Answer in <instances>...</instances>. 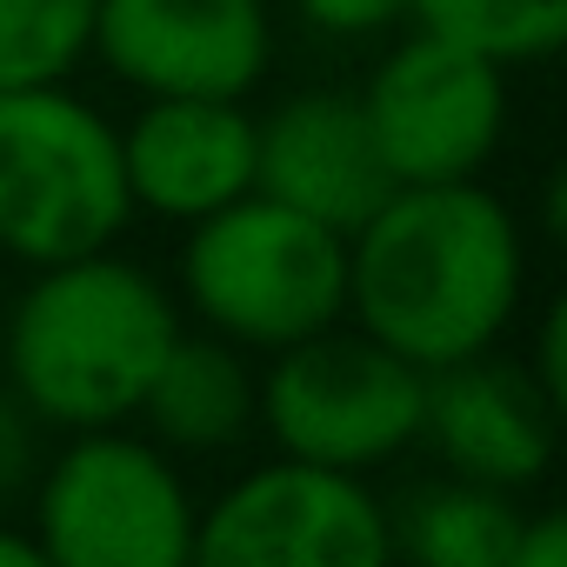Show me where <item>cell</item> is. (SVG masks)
I'll list each match as a JSON object with an SVG mask.
<instances>
[{"label":"cell","instance_id":"cell-11","mask_svg":"<svg viewBox=\"0 0 567 567\" xmlns=\"http://www.w3.org/2000/svg\"><path fill=\"white\" fill-rule=\"evenodd\" d=\"M121 167L134 214L207 220L254 187V114L234 94H141L121 127Z\"/></svg>","mask_w":567,"mask_h":567},{"label":"cell","instance_id":"cell-19","mask_svg":"<svg viewBox=\"0 0 567 567\" xmlns=\"http://www.w3.org/2000/svg\"><path fill=\"white\" fill-rule=\"evenodd\" d=\"M507 567H567V520H560L554 507H527Z\"/></svg>","mask_w":567,"mask_h":567},{"label":"cell","instance_id":"cell-1","mask_svg":"<svg viewBox=\"0 0 567 567\" xmlns=\"http://www.w3.org/2000/svg\"><path fill=\"white\" fill-rule=\"evenodd\" d=\"M520 295L527 227L481 174L394 187L348 234V321L421 374L501 348Z\"/></svg>","mask_w":567,"mask_h":567},{"label":"cell","instance_id":"cell-14","mask_svg":"<svg viewBox=\"0 0 567 567\" xmlns=\"http://www.w3.org/2000/svg\"><path fill=\"white\" fill-rule=\"evenodd\" d=\"M520 520H527L520 494L447 474V481L414 487L401 507H388V540L394 554L421 567H507Z\"/></svg>","mask_w":567,"mask_h":567},{"label":"cell","instance_id":"cell-8","mask_svg":"<svg viewBox=\"0 0 567 567\" xmlns=\"http://www.w3.org/2000/svg\"><path fill=\"white\" fill-rule=\"evenodd\" d=\"M361 114L394 187L474 181L507 134V68L408 21V34L368 74Z\"/></svg>","mask_w":567,"mask_h":567},{"label":"cell","instance_id":"cell-20","mask_svg":"<svg viewBox=\"0 0 567 567\" xmlns=\"http://www.w3.org/2000/svg\"><path fill=\"white\" fill-rule=\"evenodd\" d=\"M560 354H567V308L554 301V308H547V321H540V341H534V361H527V368H534V374H540V388L567 408V361H560Z\"/></svg>","mask_w":567,"mask_h":567},{"label":"cell","instance_id":"cell-4","mask_svg":"<svg viewBox=\"0 0 567 567\" xmlns=\"http://www.w3.org/2000/svg\"><path fill=\"white\" fill-rule=\"evenodd\" d=\"M134 220L121 127L68 81L0 94V254L14 267L114 247Z\"/></svg>","mask_w":567,"mask_h":567},{"label":"cell","instance_id":"cell-10","mask_svg":"<svg viewBox=\"0 0 567 567\" xmlns=\"http://www.w3.org/2000/svg\"><path fill=\"white\" fill-rule=\"evenodd\" d=\"M421 441L447 461V474L527 494L560 454V401L520 354L487 348L427 374Z\"/></svg>","mask_w":567,"mask_h":567},{"label":"cell","instance_id":"cell-2","mask_svg":"<svg viewBox=\"0 0 567 567\" xmlns=\"http://www.w3.org/2000/svg\"><path fill=\"white\" fill-rule=\"evenodd\" d=\"M187 328L181 295L141 260L94 247L28 267V288L0 328V381L41 427H114L141 414V394Z\"/></svg>","mask_w":567,"mask_h":567},{"label":"cell","instance_id":"cell-21","mask_svg":"<svg viewBox=\"0 0 567 567\" xmlns=\"http://www.w3.org/2000/svg\"><path fill=\"white\" fill-rule=\"evenodd\" d=\"M0 567H48V554H41V540H34L28 520L0 514Z\"/></svg>","mask_w":567,"mask_h":567},{"label":"cell","instance_id":"cell-17","mask_svg":"<svg viewBox=\"0 0 567 567\" xmlns=\"http://www.w3.org/2000/svg\"><path fill=\"white\" fill-rule=\"evenodd\" d=\"M34 467H41V421L28 414V401L8 381H0V507L28 494Z\"/></svg>","mask_w":567,"mask_h":567},{"label":"cell","instance_id":"cell-12","mask_svg":"<svg viewBox=\"0 0 567 567\" xmlns=\"http://www.w3.org/2000/svg\"><path fill=\"white\" fill-rule=\"evenodd\" d=\"M254 187L334 234H354L394 194L361 94L321 87V94H288L274 114H254Z\"/></svg>","mask_w":567,"mask_h":567},{"label":"cell","instance_id":"cell-9","mask_svg":"<svg viewBox=\"0 0 567 567\" xmlns=\"http://www.w3.org/2000/svg\"><path fill=\"white\" fill-rule=\"evenodd\" d=\"M134 94L247 101L274 61L267 0H94V48Z\"/></svg>","mask_w":567,"mask_h":567},{"label":"cell","instance_id":"cell-7","mask_svg":"<svg viewBox=\"0 0 567 567\" xmlns=\"http://www.w3.org/2000/svg\"><path fill=\"white\" fill-rule=\"evenodd\" d=\"M194 560L207 567H388V501L368 474L321 461H260L227 481L194 520Z\"/></svg>","mask_w":567,"mask_h":567},{"label":"cell","instance_id":"cell-3","mask_svg":"<svg viewBox=\"0 0 567 567\" xmlns=\"http://www.w3.org/2000/svg\"><path fill=\"white\" fill-rule=\"evenodd\" d=\"M181 315L247 354L295 348L348 321V234L247 187L207 220H187Z\"/></svg>","mask_w":567,"mask_h":567},{"label":"cell","instance_id":"cell-6","mask_svg":"<svg viewBox=\"0 0 567 567\" xmlns=\"http://www.w3.org/2000/svg\"><path fill=\"white\" fill-rule=\"evenodd\" d=\"M421 394L427 374L414 361H401L354 321H334L267 354L260 434L295 461L374 474L421 441Z\"/></svg>","mask_w":567,"mask_h":567},{"label":"cell","instance_id":"cell-18","mask_svg":"<svg viewBox=\"0 0 567 567\" xmlns=\"http://www.w3.org/2000/svg\"><path fill=\"white\" fill-rule=\"evenodd\" d=\"M301 21L315 34H334V41H368V34H394L408 28L414 0H295Z\"/></svg>","mask_w":567,"mask_h":567},{"label":"cell","instance_id":"cell-16","mask_svg":"<svg viewBox=\"0 0 567 567\" xmlns=\"http://www.w3.org/2000/svg\"><path fill=\"white\" fill-rule=\"evenodd\" d=\"M94 48V0H0V94L74 81Z\"/></svg>","mask_w":567,"mask_h":567},{"label":"cell","instance_id":"cell-15","mask_svg":"<svg viewBox=\"0 0 567 567\" xmlns=\"http://www.w3.org/2000/svg\"><path fill=\"white\" fill-rule=\"evenodd\" d=\"M408 21L501 68H534L567 48V0H414Z\"/></svg>","mask_w":567,"mask_h":567},{"label":"cell","instance_id":"cell-13","mask_svg":"<svg viewBox=\"0 0 567 567\" xmlns=\"http://www.w3.org/2000/svg\"><path fill=\"white\" fill-rule=\"evenodd\" d=\"M134 421L167 454H227L260 427V368L247 348H234L207 328H181L174 348L161 354Z\"/></svg>","mask_w":567,"mask_h":567},{"label":"cell","instance_id":"cell-5","mask_svg":"<svg viewBox=\"0 0 567 567\" xmlns=\"http://www.w3.org/2000/svg\"><path fill=\"white\" fill-rule=\"evenodd\" d=\"M34 540L48 567H181L194 560V520L200 501L181 474V461L134 434V421L114 427H74L61 454L34 467Z\"/></svg>","mask_w":567,"mask_h":567}]
</instances>
